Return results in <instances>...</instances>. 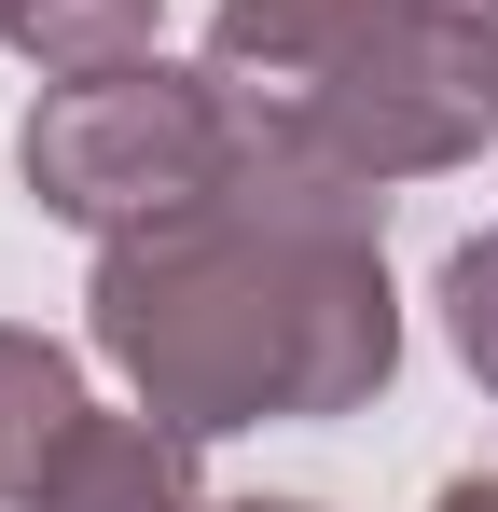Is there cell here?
I'll list each match as a JSON object with an SVG mask.
<instances>
[{
    "label": "cell",
    "instance_id": "cell-1",
    "mask_svg": "<svg viewBox=\"0 0 498 512\" xmlns=\"http://www.w3.org/2000/svg\"><path fill=\"white\" fill-rule=\"evenodd\" d=\"M97 360L208 429H277V416H360L402 374V291H388V194L319 180L291 153L222 167V194L166 208L139 236H97Z\"/></svg>",
    "mask_w": 498,
    "mask_h": 512
},
{
    "label": "cell",
    "instance_id": "cell-2",
    "mask_svg": "<svg viewBox=\"0 0 498 512\" xmlns=\"http://www.w3.org/2000/svg\"><path fill=\"white\" fill-rule=\"evenodd\" d=\"M208 84L249 153L360 194L498 153V28L457 0H222Z\"/></svg>",
    "mask_w": 498,
    "mask_h": 512
},
{
    "label": "cell",
    "instance_id": "cell-3",
    "mask_svg": "<svg viewBox=\"0 0 498 512\" xmlns=\"http://www.w3.org/2000/svg\"><path fill=\"white\" fill-rule=\"evenodd\" d=\"M14 167H28V194H42L56 222H83V236H139V222H166V208L222 194V167H236V111H222L208 70L125 56V70L42 84Z\"/></svg>",
    "mask_w": 498,
    "mask_h": 512
},
{
    "label": "cell",
    "instance_id": "cell-4",
    "mask_svg": "<svg viewBox=\"0 0 498 512\" xmlns=\"http://www.w3.org/2000/svg\"><path fill=\"white\" fill-rule=\"evenodd\" d=\"M28 512H208V485H194V429L180 416H97L83 402L70 443L42 457V485H28Z\"/></svg>",
    "mask_w": 498,
    "mask_h": 512
},
{
    "label": "cell",
    "instance_id": "cell-5",
    "mask_svg": "<svg viewBox=\"0 0 498 512\" xmlns=\"http://www.w3.org/2000/svg\"><path fill=\"white\" fill-rule=\"evenodd\" d=\"M166 0H0V42L42 70V84H70V70H125V56H153Z\"/></svg>",
    "mask_w": 498,
    "mask_h": 512
},
{
    "label": "cell",
    "instance_id": "cell-6",
    "mask_svg": "<svg viewBox=\"0 0 498 512\" xmlns=\"http://www.w3.org/2000/svg\"><path fill=\"white\" fill-rule=\"evenodd\" d=\"M70 416H83L70 346H56V333H0V499L42 485V457L70 443Z\"/></svg>",
    "mask_w": 498,
    "mask_h": 512
},
{
    "label": "cell",
    "instance_id": "cell-7",
    "mask_svg": "<svg viewBox=\"0 0 498 512\" xmlns=\"http://www.w3.org/2000/svg\"><path fill=\"white\" fill-rule=\"evenodd\" d=\"M443 333H457V360L498 388V236H471V250L443 263Z\"/></svg>",
    "mask_w": 498,
    "mask_h": 512
},
{
    "label": "cell",
    "instance_id": "cell-8",
    "mask_svg": "<svg viewBox=\"0 0 498 512\" xmlns=\"http://www.w3.org/2000/svg\"><path fill=\"white\" fill-rule=\"evenodd\" d=\"M429 512H498V471H457V485H443Z\"/></svg>",
    "mask_w": 498,
    "mask_h": 512
},
{
    "label": "cell",
    "instance_id": "cell-9",
    "mask_svg": "<svg viewBox=\"0 0 498 512\" xmlns=\"http://www.w3.org/2000/svg\"><path fill=\"white\" fill-rule=\"evenodd\" d=\"M222 512H305V499H222Z\"/></svg>",
    "mask_w": 498,
    "mask_h": 512
},
{
    "label": "cell",
    "instance_id": "cell-10",
    "mask_svg": "<svg viewBox=\"0 0 498 512\" xmlns=\"http://www.w3.org/2000/svg\"><path fill=\"white\" fill-rule=\"evenodd\" d=\"M457 14H485V28H498V0H457Z\"/></svg>",
    "mask_w": 498,
    "mask_h": 512
}]
</instances>
